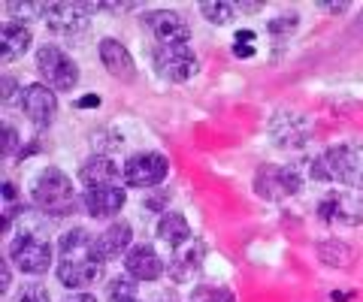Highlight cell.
<instances>
[{"label":"cell","mask_w":363,"mask_h":302,"mask_svg":"<svg viewBox=\"0 0 363 302\" xmlns=\"http://www.w3.org/2000/svg\"><path fill=\"white\" fill-rule=\"evenodd\" d=\"M104 266V254H100L97 239L88 230L76 227L61 236L58 245V281L70 290H85L94 284Z\"/></svg>","instance_id":"1"},{"label":"cell","mask_w":363,"mask_h":302,"mask_svg":"<svg viewBox=\"0 0 363 302\" xmlns=\"http://www.w3.org/2000/svg\"><path fill=\"white\" fill-rule=\"evenodd\" d=\"M315 182H342L351 187H363V142L333 145L318 154L312 163Z\"/></svg>","instance_id":"2"},{"label":"cell","mask_w":363,"mask_h":302,"mask_svg":"<svg viewBox=\"0 0 363 302\" xmlns=\"http://www.w3.org/2000/svg\"><path fill=\"white\" fill-rule=\"evenodd\" d=\"M33 206H37L40 211H45V215H70V211L76 209V194H73V182L67 178L61 170H55V166H49V170H43L37 178H33Z\"/></svg>","instance_id":"3"},{"label":"cell","mask_w":363,"mask_h":302,"mask_svg":"<svg viewBox=\"0 0 363 302\" xmlns=\"http://www.w3.org/2000/svg\"><path fill=\"white\" fill-rule=\"evenodd\" d=\"M37 70L52 91H70V88H76V82H79L76 61L67 52H61L58 46H43L37 52Z\"/></svg>","instance_id":"4"},{"label":"cell","mask_w":363,"mask_h":302,"mask_svg":"<svg viewBox=\"0 0 363 302\" xmlns=\"http://www.w3.org/2000/svg\"><path fill=\"white\" fill-rule=\"evenodd\" d=\"M9 257L21 272L28 275H43L52 266V245L37 233H18L9 245Z\"/></svg>","instance_id":"5"},{"label":"cell","mask_w":363,"mask_h":302,"mask_svg":"<svg viewBox=\"0 0 363 302\" xmlns=\"http://www.w3.org/2000/svg\"><path fill=\"white\" fill-rule=\"evenodd\" d=\"M318 218L339 227H360L363 223V197L351 191H333L318 203Z\"/></svg>","instance_id":"6"},{"label":"cell","mask_w":363,"mask_h":302,"mask_svg":"<svg viewBox=\"0 0 363 302\" xmlns=\"http://www.w3.org/2000/svg\"><path fill=\"white\" fill-rule=\"evenodd\" d=\"M152 61H155V70L161 73L167 82H188L191 76L200 70L197 54L191 46H157Z\"/></svg>","instance_id":"7"},{"label":"cell","mask_w":363,"mask_h":302,"mask_svg":"<svg viewBox=\"0 0 363 302\" xmlns=\"http://www.w3.org/2000/svg\"><path fill=\"white\" fill-rule=\"evenodd\" d=\"M167 173H169V161L157 151L130 154L128 163H124V182L130 187H155L164 182Z\"/></svg>","instance_id":"8"},{"label":"cell","mask_w":363,"mask_h":302,"mask_svg":"<svg viewBox=\"0 0 363 302\" xmlns=\"http://www.w3.org/2000/svg\"><path fill=\"white\" fill-rule=\"evenodd\" d=\"M309 137H312V124L300 112L281 109L269 121V139L276 142L279 149H303V145L309 142Z\"/></svg>","instance_id":"9"},{"label":"cell","mask_w":363,"mask_h":302,"mask_svg":"<svg viewBox=\"0 0 363 302\" xmlns=\"http://www.w3.org/2000/svg\"><path fill=\"white\" fill-rule=\"evenodd\" d=\"M303 185V175L297 166H260L255 178V191L264 199H285L297 194Z\"/></svg>","instance_id":"10"},{"label":"cell","mask_w":363,"mask_h":302,"mask_svg":"<svg viewBox=\"0 0 363 302\" xmlns=\"http://www.w3.org/2000/svg\"><path fill=\"white\" fill-rule=\"evenodd\" d=\"M143 25L149 28V33L161 46H188L191 40L188 21L173 9H152V13L143 16Z\"/></svg>","instance_id":"11"},{"label":"cell","mask_w":363,"mask_h":302,"mask_svg":"<svg viewBox=\"0 0 363 302\" xmlns=\"http://www.w3.org/2000/svg\"><path fill=\"white\" fill-rule=\"evenodd\" d=\"M45 25L61 37H73L88 28V6L85 4H49L45 6Z\"/></svg>","instance_id":"12"},{"label":"cell","mask_w":363,"mask_h":302,"mask_svg":"<svg viewBox=\"0 0 363 302\" xmlns=\"http://www.w3.org/2000/svg\"><path fill=\"white\" fill-rule=\"evenodd\" d=\"M21 109H25V115L33 121V124H52L55 112H58V97L49 85H28L25 91H21Z\"/></svg>","instance_id":"13"},{"label":"cell","mask_w":363,"mask_h":302,"mask_svg":"<svg viewBox=\"0 0 363 302\" xmlns=\"http://www.w3.org/2000/svg\"><path fill=\"white\" fill-rule=\"evenodd\" d=\"M124 269L133 281H157L164 275V260L157 257L152 245H133L124 257Z\"/></svg>","instance_id":"14"},{"label":"cell","mask_w":363,"mask_h":302,"mask_svg":"<svg viewBox=\"0 0 363 302\" xmlns=\"http://www.w3.org/2000/svg\"><path fill=\"white\" fill-rule=\"evenodd\" d=\"M203 242L200 239H188L185 245H179V248H173V257H169V266L167 272L173 281H191L200 266H203Z\"/></svg>","instance_id":"15"},{"label":"cell","mask_w":363,"mask_h":302,"mask_svg":"<svg viewBox=\"0 0 363 302\" xmlns=\"http://www.w3.org/2000/svg\"><path fill=\"white\" fill-rule=\"evenodd\" d=\"M124 175V170H118L112 158H104V154H94L91 161H85L79 166V178H82V185L88 191H94V187H118V178Z\"/></svg>","instance_id":"16"},{"label":"cell","mask_w":363,"mask_h":302,"mask_svg":"<svg viewBox=\"0 0 363 302\" xmlns=\"http://www.w3.org/2000/svg\"><path fill=\"white\" fill-rule=\"evenodd\" d=\"M100 61H104V66H106L112 76H116V79L133 82L136 64H133V58H130V52L124 49L118 40H104V42H100Z\"/></svg>","instance_id":"17"},{"label":"cell","mask_w":363,"mask_h":302,"mask_svg":"<svg viewBox=\"0 0 363 302\" xmlns=\"http://www.w3.org/2000/svg\"><path fill=\"white\" fill-rule=\"evenodd\" d=\"M85 209L91 218H112L124 209V191L121 187H94L85 191Z\"/></svg>","instance_id":"18"},{"label":"cell","mask_w":363,"mask_h":302,"mask_svg":"<svg viewBox=\"0 0 363 302\" xmlns=\"http://www.w3.org/2000/svg\"><path fill=\"white\" fill-rule=\"evenodd\" d=\"M100 254H104V260H112V257H128V251L133 248V233H130V223H124V221H116V223H109V227L100 233Z\"/></svg>","instance_id":"19"},{"label":"cell","mask_w":363,"mask_h":302,"mask_svg":"<svg viewBox=\"0 0 363 302\" xmlns=\"http://www.w3.org/2000/svg\"><path fill=\"white\" fill-rule=\"evenodd\" d=\"M0 49H4V61H18L30 49V28L25 21H6L0 30Z\"/></svg>","instance_id":"20"},{"label":"cell","mask_w":363,"mask_h":302,"mask_svg":"<svg viewBox=\"0 0 363 302\" xmlns=\"http://www.w3.org/2000/svg\"><path fill=\"white\" fill-rule=\"evenodd\" d=\"M157 236H161L167 245H173V248H179V245H185L191 236V227L188 221L179 215V211H167V215H161V221H157Z\"/></svg>","instance_id":"21"},{"label":"cell","mask_w":363,"mask_h":302,"mask_svg":"<svg viewBox=\"0 0 363 302\" xmlns=\"http://www.w3.org/2000/svg\"><path fill=\"white\" fill-rule=\"evenodd\" d=\"M106 296L109 302H124V299H136V281L130 275H121V278H112L106 284Z\"/></svg>","instance_id":"22"},{"label":"cell","mask_w":363,"mask_h":302,"mask_svg":"<svg viewBox=\"0 0 363 302\" xmlns=\"http://www.w3.org/2000/svg\"><path fill=\"white\" fill-rule=\"evenodd\" d=\"M200 16L206 21H212V25H227V21H233L236 6L233 4H203Z\"/></svg>","instance_id":"23"},{"label":"cell","mask_w":363,"mask_h":302,"mask_svg":"<svg viewBox=\"0 0 363 302\" xmlns=\"http://www.w3.org/2000/svg\"><path fill=\"white\" fill-rule=\"evenodd\" d=\"M13 302H49V290H45L43 284L28 281V284H21V287L16 290Z\"/></svg>","instance_id":"24"},{"label":"cell","mask_w":363,"mask_h":302,"mask_svg":"<svg viewBox=\"0 0 363 302\" xmlns=\"http://www.w3.org/2000/svg\"><path fill=\"white\" fill-rule=\"evenodd\" d=\"M9 13H13V21H25V18L45 16V6H40V4H9ZM25 25H28V21H25Z\"/></svg>","instance_id":"25"},{"label":"cell","mask_w":363,"mask_h":302,"mask_svg":"<svg viewBox=\"0 0 363 302\" xmlns=\"http://www.w3.org/2000/svg\"><path fill=\"white\" fill-rule=\"evenodd\" d=\"M321 257L330 266H342V260L348 257V248H342V245H339V239H327V245L321 248Z\"/></svg>","instance_id":"26"},{"label":"cell","mask_w":363,"mask_h":302,"mask_svg":"<svg viewBox=\"0 0 363 302\" xmlns=\"http://www.w3.org/2000/svg\"><path fill=\"white\" fill-rule=\"evenodd\" d=\"M194 302H233V294L224 287H203L194 294Z\"/></svg>","instance_id":"27"},{"label":"cell","mask_w":363,"mask_h":302,"mask_svg":"<svg viewBox=\"0 0 363 302\" xmlns=\"http://www.w3.org/2000/svg\"><path fill=\"white\" fill-rule=\"evenodd\" d=\"M240 58H248V54H255V33L252 30H240L236 33V49H233Z\"/></svg>","instance_id":"28"},{"label":"cell","mask_w":363,"mask_h":302,"mask_svg":"<svg viewBox=\"0 0 363 302\" xmlns=\"http://www.w3.org/2000/svg\"><path fill=\"white\" fill-rule=\"evenodd\" d=\"M18 149V133H16V127H4V158H9Z\"/></svg>","instance_id":"29"},{"label":"cell","mask_w":363,"mask_h":302,"mask_svg":"<svg viewBox=\"0 0 363 302\" xmlns=\"http://www.w3.org/2000/svg\"><path fill=\"white\" fill-rule=\"evenodd\" d=\"M16 91H18L16 79H9V76H4V103H13V100H16Z\"/></svg>","instance_id":"30"},{"label":"cell","mask_w":363,"mask_h":302,"mask_svg":"<svg viewBox=\"0 0 363 302\" xmlns=\"http://www.w3.org/2000/svg\"><path fill=\"white\" fill-rule=\"evenodd\" d=\"M291 28H294V18H281V21L276 18V21L269 25V30H272V33H279V30H291Z\"/></svg>","instance_id":"31"},{"label":"cell","mask_w":363,"mask_h":302,"mask_svg":"<svg viewBox=\"0 0 363 302\" xmlns=\"http://www.w3.org/2000/svg\"><path fill=\"white\" fill-rule=\"evenodd\" d=\"M167 203V194H161V197H149V199H145V206H149V209H161Z\"/></svg>","instance_id":"32"},{"label":"cell","mask_w":363,"mask_h":302,"mask_svg":"<svg viewBox=\"0 0 363 302\" xmlns=\"http://www.w3.org/2000/svg\"><path fill=\"white\" fill-rule=\"evenodd\" d=\"M64 302H97V299L91 296V294H73V296H67Z\"/></svg>","instance_id":"33"},{"label":"cell","mask_w":363,"mask_h":302,"mask_svg":"<svg viewBox=\"0 0 363 302\" xmlns=\"http://www.w3.org/2000/svg\"><path fill=\"white\" fill-rule=\"evenodd\" d=\"M4 199H6V203H9V199H16V185H4Z\"/></svg>","instance_id":"34"},{"label":"cell","mask_w":363,"mask_h":302,"mask_svg":"<svg viewBox=\"0 0 363 302\" xmlns=\"http://www.w3.org/2000/svg\"><path fill=\"white\" fill-rule=\"evenodd\" d=\"M100 100H97V94H88L85 100H79V106H97Z\"/></svg>","instance_id":"35"},{"label":"cell","mask_w":363,"mask_h":302,"mask_svg":"<svg viewBox=\"0 0 363 302\" xmlns=\"http://www.w3.org/2000/svg\"><path fill=\"white\" fill-rule=\"evenodd\" d=\"M124 302H140V299H124Z\"/></svg>","instance_id":"36"},{"label":"cell","mask_w":363,"mask_h":302,"mask_svg":"<svg viewBox=\"0 0 363 302\" xmlns=\"http://www.w3.org/2000/svg\"><path fill=\"white\" fill-rule=\"evenodd\" d=\"M360 25H363V16H360Z\"/></svg>","instance_id":"37"}]
</instances>
